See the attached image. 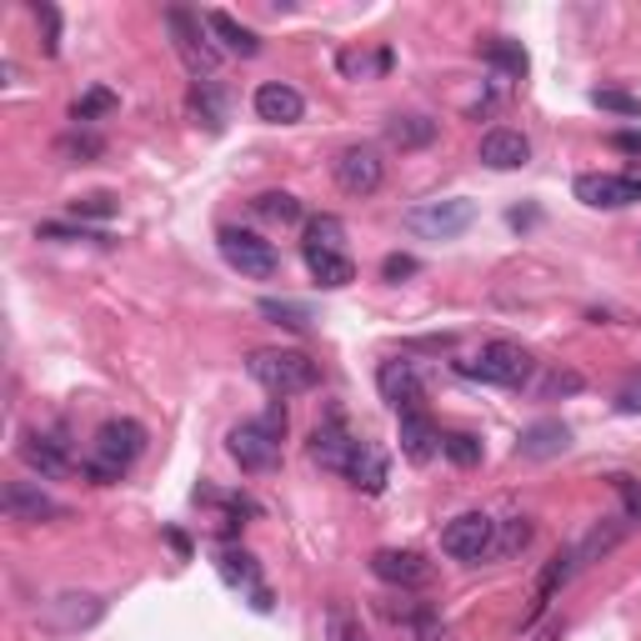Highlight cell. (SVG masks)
Segmentation results:
<instances>
[{
    "label": "cell",
    "instance_id": "1",
    "mask_svg": "<svg viewBox=\"0 0 641 641\" xmlns=\"http://www.w3.org/2000/svg\"><path fill=\"white\" fill-rule=\"evenodd\" d=\"M140 451H146V431H140V421H130V416L106 421V426L96 431V441H90L86 476L96 481V486H116Z\"/></svg>",
    "mask_w": 641,
    "mask_h": 641
},
{
    "label": "cell",
    "instance_id": "2",
    "mask_svg": "<svg viewBox=\"0 0 641 641\" xmlns=\"http://www.w3.org/2000/svg\"><path fill=\"white\" fill-rule=\"evenodd\" d=\"M246 371L270 391V396H300L320 386V366L306 351H250Z\"/></svg>",
    "mask_w": 641,
    "mask_h": 641
},
{
    "label": "cell",
    "instance_id": "3",
    "mask_svg": "<svg viewBox=\"0 0 641 641\" xmlns=\"http://www.w3.org/2000/svg\"><path fill=\"white\" fill-rule=\"evenodd\" d=\"M531 351L516 346V341H486L471 361H461V376L471 381H486V386H526L531 376Z\"/></svg>",
    "mask_w": 641,
    "mask_h": 641
},
{
    "label": "cell",
    "instance_id": "4",
    "mask_svg": "<svg viewBox=\"0 0 641 641\" xmlns=\"http://www.w3.org/2000/svg\"><path fill=\"white\" fill-rule=\"evenodd\" d=\"M166 26H170V40H176V56L186 60V70L196 80L210 76V70L220 66V46L210 40L206 16H196V10H186V6H170L166 10Z\"/></svg>",
    "mask_w": 641,
    "mask_h": 641
},
{
    "label": "cell",
    "instance_id": "5",
    "mask_svg": "<svg viewBox=\"0 0 641 641\" xmlns=\"http://www.w3.org/2000/svg\"><path fill=\"white\" fill-rule=\"evenodd\" d=\"M216 240H220V256H226V266H230V270H240V276H250V280H270V276L280 270L276 246H270V240H260L256 230L226 226Z\"/></svg>",
    "mask_w": 641,
    "mask_h": 641
},
{
    "label": "cell",
    "instance_id": "6",
    "mask_svg": "<svg viewBox=\"0 0 641 641\" xmlns=\"http://www.w3.org/2000/svg\"><path fill=\"white\" fill-rule=\"evenodd\" d=\"M491 546H496V521L486 516V511H461L456 521H446V531H441V551H446L451 561H486Z\"/></svg>",
    "mask_w": 641,
    "mask_h": 641
},
{
    "label": "cell",
    "instance_id": "7",
    "mask_svg": "<svg viewBox=\"0 0 641 641\" xmlns=\"http://www.w3.org/2000/svg\"><path fill=\"white\" fill-rule=\"evenodd\" d=\"M471 220H476V206H471V200H461V196H451V200H421V206L406 210V226L416 230V236H426V240H456Z\"/></svg>",
    "mask_w": 641,
    "mask_h": 641
},
{
    "label": "cell",
    "instance_id": "8",
    "mask_svg": "<svg viewBox=\"0 0 641 641\" xmlns=\"http://www.w3.org/2000/svg\"><path fill=\"white\" fill-rule=\"evenodd\" d=\"M226 451H230V461H236L240 471H250V476H266V471L280 466V441L270 436L260 421H240V426H230Z\"/></svg>",
    "mask_w": 641,
    "mask_h": 641
},
{
    "label": "cell",
    "instance_id": "9",
    "mask_svg": "<svg viewBox=\"0 0 641 641\" xmlns=\"http://www.w3.org/2000/svg\"><path fill=\"white\" fill-rule=\"evenodd\" d=\"M331 170H336V186L346 196H376L381 180H386V160H381L376 146H346L331 160Z\"/></svg>",
    "mask_w": 641,
    "mask_h": 641
},
{
    "label": "cell",
    "instance_id": "10",
    "mask_svg": "<svg viewBox=\"0 0 641 641\" xmlns=\"http://www.w3.org/2000/svg\"><path fill=\"white\" fill-rule=\"evenodd\" d=\"M376 386H381V401H386L396 416H411V411H426V381L411 361H386L376 371Z\"/></svg>",
    "mask_w": 641,
    "mask_h": 641
},
{
    "label": "cell",
    "instance_id": "11",
    "mask_svg": "<svg viewBox=\"0 0 641 641\" xmlns=\"http://www.w3.org/2000/svg\"><path fill=\"white\" fill-rule=\"evenodd\" d=\"M0 511H6L10 521H20V526H40V521L66 516V506H60L56 496H46L40 481H10V486L0 491Z\"/></svg>",
    "mask_w": 641,
    "mask_h": 641
},
{
    "label": "cell",
    "instance_id": "12",
    "mask_svg": "<svg viewBox=\"0 0 641 641\" xmlns=\"http://www.w3.org/2000/svg\"><path fill=\"white\" fill-rule=\"evenodd\" d=\"M371 571H376V581H386V586H401V591H421L431 581V561L421 556V551H376L371 556Z\"/></svg>",
    "mask_w": 641,
    "mask_h": 641
},
{
    "label": "cell",
    "instance_id": "13",
    "mask_svg": "<svg viewBox=\"0 0 641 641\" xmlns=\"http://www.w3.org/2000/svg\"><path fill=\"white\" fill-rule=\"evenodd\" d=\"M100 621V596H86V591H66V596H56L46 607V627L60 631V637H70V631H86Z\"/></svg>",
    "mask_w": 641,
    "mask_h": 641
},
{
    "label": "cell",
    "instance_id": "14",
    "mask_svg": "<svg viewBox=\"0 0 641 641\" xmlns=\"http://www.w3.org/2000/svg\"><path fill=\"white\" fill-rule=\"evenodd\" d=\"M356 446H361V441L351 436V431L341 426L336 416H331L326 426L310 431V456H316L326 471H336V476H346V466H351V456H356Z\"/></svg>",
    "mask_w": 641,
    "mask_h": 641
},
{
    "label": "cell",
    "instance_id": "15",
    "mask_svg": "<svg viewBox=\"0 0 641 641\" xmlns=\"http://www.w3.org/2000/svg\"><path fill=\"white\" fill-rule=\"evenodd\" d=\"M526 160H531V140L521 136V130L496 126V130H486V136H481V166H491V170H521Z\"/></svg>",
    "mask_w": 641,
    "mask_h": 641
},
{
    "label": "cell",
    "instance_id": "16",
    "mask_svg": "<svg viewBox=\"0 0 641 641\" xmlns=\"http://www.w3.org/2000/svg\"><path fill=\"white\" fill-rule=\"evenodd\" d=\"M576 200L596 210H621L631 200H641V190L627 176H576Z\"/></svg>",
    "mask_w": 641,
    "mask_h": 641
},
{
    "label": "cell",
    "instance_id": "17",
    "mask_svg": "<svg viewBox=\"0 0 641 641\" xmlns=\"http://www.w3.org/2000/svg\"><path fill=\"white\" fill-rule=\"evenodd\" d=\"M300 110H306V100H300V90L286 86V80H266V86L256 90V116L270 120V126H290V120H300Z\"/></svg>",
    "mask_w": 641,
    "mask_h": 641
},
{
    "label": "cell",
    "instance_id": "18",
    "mask_svg": "<svg viewBox=\"0 0 641 641\" xmlns=\"http://www.w3.org/2000/svg\"><path fill=\"white\" fill-rule=\"evenodd\" d=\"M436 451H441V431H436V421H431L426 411H411V416H401V456L416 461V466H426Z\"/></svg>",
    "mask_w": 641,
    "mask_h": 641
},
{
    "label": "cell",
    "instance_id": "19",
    "mask_svg": "<svg viewBox=\"0 0 641 641\" xmlns=\"http://www.w3.org/2000/svg\"><path fill=\"white\" fill-rule=\"evenodd\" d=\"M566 441H571V431L561 426V421H531L516 441V456L521 461H551L566 451Z\"/></svg>",
    "mask_w": 641,
    "mask_h": 641
},
{
    "label": "cell",
    "instance_id": "20",
    "mask_svg": "<svg viewBox=\"0 0 641 641\" xmlns=\"http://www.w3.org/2000/svg\"><path fill=\"white\" fill-rule=\"evenodd\" d=\"M576 566H581V561H576V551H556V556H551L546 566H541V581H536V601H531V617H526V621H536L541 611L551 607V596H556V591L566 586L571 576H576Z\"/></svg>",
    "mask_w": 641,
    "mask_h": 641
},
{
    "label": "cell",
    "instance_id": "21",
    "mask_svg": "<svg viewBox=\"0 0 641 641\" xmlns=\"http://www.w3.org/2000/svg\"><path fill=\"white\" fill-rule=\"evenodd\" d=\"M346 481L356 491H366V496H381V491H386V456H381L371 441H361L351 466H346Z\"/></svg>",
    "mask_w": 641,
    "mask_h": 641
},
{
    "label": "cell",
    "instance_id": "22",
    "mask_svg": "<svg viewBox=\"0 0 641 641\" xmlns=\"http://www.w3.org/2000/svg\"><path fill=\"white\" fill-rule=\"evenodd\" d=\"M306 270L316 276V286H326V290H341V286H351V280H356V266H351L346 250H316V246H306Z\"/></svg>",
    "mask_w": 641,
    "mask_h": 641
},
{
    "label": "cell",
    "instance_id": "23",
    "mask_svg": "<svg viewBox=\"0 0 641 641\" xmlns=\"http://www.w3.org/2000/svg\"><path fill=\"white\" fill-rule=\"evenodd\" d=\"M206 30L216 36L220 50H230V56H256L260 50L256 30H246L236 16H226V10H206Z\"/></svg>",
    "mask_w": 641,
    "mask_h": 641
},
{
    "label": "cell",
    "instance_id": "24",
    "mask_svg": "<svg viewBox=\"0 0 641 641\" xmlns=\"http://www.w3.org/2000/svg\"><path fill=\"white\" fill-rule=\"evenodd\" d=\"M436 120L431 116H391L386 120V146L391 150H426L436 140Z\"/></svg>",
    "mask_w": 641,
    "mask_h": 641
},
{
    "label": "cell",
    "instance_id": "25",
    "mask_svg": "<svg viewBox=\"0 0 641 641\" xmlns=\"http://www.w3.org/2000/svg\"><path fill=\"white\" fill-rule=\"evenodd\" d=\"M20 461H26L30 471H40V476H66V471H70V456L60 451V441H50V436H26V441H20Z\"/></svg>",
    "mask_w": 641,
    "mask_h": 641
},
{
    "label": "cell",
    "instance_id": "26",
    "mask_svg": "<svg viewBox=\"0 0 641 641\" xmlns=\"http://www.w3.org/2000/svg\"><path fill=\"white\" fill-rule=\"evenodd\" d=\"M216 571L230 581V586H246V591H250V601H256L260 591H266V581H260V566H256V556H250V551L226 546V551L216 556Z\"/></svg>",
    "mask_w": 641,
    "mask_h": 641
},
{
    "label": "cell",
    "instance_id": "27",
    "mask_svg": "<svg viewBox=\"0 0 641 641\" xmlns=\"http://www.w3.org/2000/svg\"><path fill=\"white\" fill-rule=\"evenodd\" d=\"M250 210L260 220H270V226H300V200L290 190H266V196L250 200Z\"/></svg>",
    "mask_w": 641,
    "mask_h": 641
},
{
    "label": "cell",
    "instance_id": "28",
    "mask_svg": "<svg viewBox=\"0 0 641 641\" xmlns=\"http://www.w3.org/2000/svg\"><path fill=\"white\" fill-rule=\"evenodd\" d=\"M481 56H486L501 76H526V50H521V40H511V36L486 40V46H481Z\"/></svg>",
    "mask_w": 641,
    "mask_h": 641
},
{
    "label": "cell",
    "instance_id": "29",
    "mask_svg": "<svg viewBox=\"0 0 641 641\" xmlns=\"http://www.w3.org/2000/svg\"><path fill=\"white\" fill-rule=\"evenodd\" d=\"M621 531H627V521H601V526H591V531H586V541H576V546H571V551H576V561H581V566H586V561L607 556V551L617 546V541H621Z\"/></svg>",
    "mask_w": 641,
    "mask_h": 641
},
{
    "label": "cell",
    "instance_id": "30",
    "mask_svg": "<svg viewBox=\"0 0 641 641\" xmlns=\"http://www.w3.org/2000/svg\"><path fill=\"white\" fill-rule=\"evenodd\" d=\"M526 546H531V516L496 521V546H491V556H521Z\"/></svg>",
    "mask_w": 641,
    "mask_h": 641
},
{
    "label": "cell",
    "instance_id": "31",
    "mask_svg": "<svg viewBox=\"0 0 641 641\" xmlns=\"http://www.w3.org/2000/svg\"><path fill=\"white\" fill-rule=\"evenodd\" d=\"M120 100H116V90H106V86H90L86 96L76 100V106H70V120H76V126H90V120H100V116H110V110H116Z\"/></svg>",
    "mask_w": 641,
    "mask_h": 641
},
{
    "label": "cell",
    "instance_id": "32",
    "mask_svg": "<svg viewBox=\"0 0 641 641\" xmlns=\"http://www.w3.org/2000/svg\"><path fill=\"white\" fill-rule=\"evenodd\" d=\"M306 246H316V250H346V226H341L336 216H316L306 226Z\"/></svg>",
    "mask_w": 641,
    "mask_h": 641
},
{
    "label": "cell",
    "instance_id": "33",
    "mask_svg": "<svg viewBox=\"0 0 641 641\" xmlns=\"http://www.w3.org/2000/svg\"><path fill=\"white\" fill-rule=\"evenodd\" d=\"M441 451L451 456V466H481V441L471 436V431H451V436H441Z\"/></svg>",
    "mask_w": 641,
    "mask_h": 641
},
{
    "label": "cell",
    "instance_id": "34",
    "mask_svg": "<svg viewBox=\"0 0 641 641\" xmlns=\"http://www.w3.org/2000/svg\"><path fill=\"white\" fill-rule=\"evenodd\" d=\"M260 316H270L276 326H290V331H306L310 326V310L306 306H296V300H276V296L260 300Z\"/></svg>",
    "mask_w": 641,
    "mask_h": 641
},
{
    "label": "cell",
    "instance_id": "35",
    "mask_svg": "<svg viewBox=\"0 0 641 641\" xmlns=\"http://www.w3.org/2000/svg\"><path fill=\"white\" fill-rule=\"evenodd\" d=\"M326 641H371V637L346 607H331L326 611Z\"/></svg>",
    "mask_w": 641,
    "mask_h": 641
},
{
    "label": "cell",
    "instance_id": "36",
    "mask_svg": "<svg viewBox=\"0 0 641 641\" xmlns=\"http://www.w3.org/2000/svg\"><path fill=\"white\" fill-rule=\"evenodd\" d=\"M190 110H196V116L206 120L210 130H220V120H226V110H220V96L210 90V80H196V90H190Z\"/></svg>",
    "mask_w": 641,
    "mask_h": 641
},
{
    "label": "cell",
    "instance_id": "37",
    "mask_svg": "<svg viewBox=\"0 0 641 641\" xmlns=\"http://www.w3.org/2000/svg\"><path fill=\"white\" fill-rule=\"evenodd\" d=\"M70 216L106 220V216H116V196H110V190H90V196H76V200H70Z\"/></svg>",
    "mask_w": 641,
    "mask_h": 641
},
{
    "label": "cell",
    "instance_id": "38",
    "mask_svg": "<svg viewBox=\"0 0 641 641\" xmlns=\"http://www.w3.org/2000/svg\"><path fill=\"white\" fill-rule=\"evenodd\" d=\"M406 621H411V637H416V641H446V621H441L431 607L406 611Z\"/></svg>",
    "mask_w": 641,
    "mask_h": 641
},
{
    "label": "cell",
    "instance_id": "39",
    "mask_svg": "<svg viewBox=\"0 0 641 641\" xmlns=\"http://www.w3.org/2000/svg\"><path fill=\"white\" fill-rule=\"evenodd\" d=\"M591 100H596L601 110H617V116H631V120H641V100L637 96H627V90H591Z\"/></svg>",
    "mask_w": 641,
    "mask_h": 641
},
{
    "label": "cell",
    "instance_id": "40",
    "mask_svg": "<svg viewBox=\"0 0 641 641\" xmlns=\"http://www.w3.org/2000/svg\"><path fill=\"white\" fill-rule=\"evenodd\" d=\"M36 26H40V50H46V56H56V50H60V16H56V6H36Z\"/></svg>",
    "mask_w": 641,
    "mask_h": 641
},
{
    "label": "cell",
    "instance_id": "41",
    "mask_svg": "<svg viewBox=\"0 0 641 641\" xmlns=\"http://www.w3.org/2000/svg\"><path fill=\"white\" fill-rule=\"evenodd\" d=\"M581 391V376L576 371H551L546 381H541V401H556V396H576Z\"/></svg>",
    "mask_w": 641,
    "mask_h": 641
},
{
    "label": "cell",
    "instance_id": "42",
    "mask_svg": "<svg viewBox=\"0 0 641 641\" xmlns=\"http://www.w3.org/2000/svg\"><path fill=\"white\" fill-rule=\"evenodd\" d=\"M617 496H621L627 521H641V481L637 476H617Z\"/></svg>",
    "mask_w": 641,
    "mask_h": 641
},
{
    "label": "cell",
    "instance_id": "43",
    "mask_svg": "<svg viewBox=\"0 0 641 641\" xmlns=\"http://www.w3.org/2000/svg\"><path fill=\"white\" fill-rule=\"evenodd\" d=\"M617 411H627V416H641V371H637V376L621 381V391H617Z\"/></svg>",
    "mask_w": 641,
    "mask_h": 641
},
{
    "label": "cell",
    "instance_id": "44",
    "mask_svg": "<svg viewBox=\"0 0 641 641\" xmlns=\"http://www.w3.org/2000/svg\"><path fill=\"white\" fill-rule=\"evenodd\" d=\"M60 156H100V140L96 136H66L60 140Z\"/></svg>",
    "mask_w": 641,
    "mask_h": 641
},
{
    "label": "cell",
    "instance_id": "45",
    "mask_svg": "<svg viewBox=\"0 0 641 641\" xmlns=\"http://www.w3.org/2000/svg\"><path fill=\"white\" fill-rule=\"evenodd\" d=\"M381 276H386V280L416 276V256H401V250H396V256H386V260H381Z\"/></svg>",
    "mask_w": 641,
    "mask_h": 641
},
{
    "label": "cell",
    "instance_id": "46",
    "mask_svg": "<svg viewBox=\"0 0 641 641\" xmlns=\"http://www.w3.org/2000/svg\"><path fill=\"white\" fill-rule=\"evenodd\" d=\"M40 236L46 240H100V246H110L106 236H90V230H76V226H40Z\"/></svg>",
    "mask_w": 641,
    "mask_h": 641
},
{
    "label": "cell",
    "instance_id": "47",
    "mask_svg": "<svg viewBox=\"0 0 641 641\" xmlns=\"http://www.w3.org/2000/svg\"><path fill=\"white\" fill-rule=\"evenodd\" d=\"M260 426H266L270 431V436H286V406H280V401H270V411H266V416H260Z\"/></svg>",
    "mask_w": 641,
    "mask_h": 641
},
{
    "label": "cell",
    "instance_id": "48",
    "mask_svg": "<svg viewBox=\"0 0 641 641\" xmlns=\"http://www.w3.org/2000/svg\"><path fill=\"white\" fill-rule=\"evenodd\" d=\"M611 146L631 150V156H641V136H631V130H621V136H611Z\"/></svg>",
    "mask_w": 641,
    "mask_h": 641
},
{
    "label": "cell",
    "instance_id": "49",
    "mask_svg": "<svg viewBox=\"0 0 641 641\" xmlns=\"http://www.w3.org/2000/svg\"><path fill=\"white\" fill-rule=\"evenodd\" d=\"M556 637H561V627H546V631H536L531 641H556Z\"/></svg>",
    "mask_w": 641,
    "mask_h": 641
},
{
    "label": "cell",
    "instance_id": "50",
    "mask_svg": "<svg viewBox=\"0 0 641 641\" xmlns=\"http://www.w3.org/2000/svg\"><path fill=\"white\" fill-rule=\"evenodd\" d=\"M621 176H627V180H631V186H637V190H641V166H631V170H621Z\"/></svg>",
    "mask_w": 641,
    "mask_h": 641
}]
</instances>
